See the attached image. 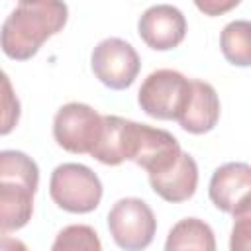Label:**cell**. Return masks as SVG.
<instances>
[{"label":"cell","instance_id":"1","mask_svg":"<svg viewBox=\"0 0 251 251\" xmlns=\"http://www.w3.org/2000/svg\"><path fill=\"white\" fill-rule=\"evenodd\" d=\"M69 6L63 0H18L2 24V51L14 61L31 59L41 45L63 31Z\"/></svg>","mask_w":251,"mask_h":251},{"label":"cell","instance_id":"2","mask_svg":"<svg viewBox=\"0 0 251 251\" xmlns=\"http://www.w3.org/2000/svg\"><path fill=\"white\" fill-rule=\"evenodd\" d=\"M39 184L37 163L24 151L0 153V229H22L33 214V196Z\"/></svg>","mask_w":251,"mask_h":251},{"label":"cell","instance_id":"3","mask_svg":"<svg viewBox=\"0 0 251 251\" xmlns=\"http://www.w3.org/2000/svg\"><path fill=\"white\" fill-rule=\"evenodd\" d=\"M192 94V78L175 69H157L141 82L137 102L155 120H178Z\"/></svg>","mask_w":251,"mask_h":251},{"label":"cell","instance_id":"4","mask_svg":"<svg viewBox=\"0 0 251 251\" xmlns=\"http://www.w3.org/2000/svg\"><path fill=\"white\" fill-rule=\"evenodd\" d=\"M53 202L71 214H88L102 200V182L98 175L80 163H63L53 169L49 178Z\"/></svg>","mask_w":251,"mask_h":251},{"label":"cell","instance_id":"5","mask_svg":"<svg viewBox=\"0 0 251 251\" xmlns=\"http://www.w3.org/2000/svg\"><path fill=\"white\" fill-rule=\"evenodd\" d=\"M104 127V116L82 102L61 106L53 118V137L59 147L69 153H92Z\"/></svg>","mask_w":251,"mask_h":251},{"label":"cell","instance_id":"6","mask_svg":"<svg viewBox=\"0 0 251 251\" xmlns=\"http://www.w3.org/2000/svg\"><path fill=\"white\" fill-rule=\"evenodd\" d=\"M108 229L118 247L126 251L145 249L157 231V220L141 198H122L108 212Z\"/></svg>","mask_w":251,"mask_h":251},{"label":"cell","instance_id":"7","mask_svg":"<svg viewBox=\"0 0 251 251\" xmlns=\"http://www.w3.org/2000/svg\"><path fill=\"white\" fill-rule=\"evenodd\" d=\"M94 76L112 90L129 88L141 69V61L131 43L120 37L102 39L90 55Z\"/></svg>","mask_w":251,"mask_h":251},{"label":"cell","instance_id":"8","mask_svg":"<svg viewBox=\"0 0 251 251\" xmlns=\"http://www.w3.org/2000/svg\"><path fill=\"white\" fill-rule=\"evenodd\" d=\"M182 149L178 139L161 127H151L147 124L133 122L129 161L145 169L147 175L161 173L176 163Z\"/></svg>","mask_w":251,"mask_h":251},{"label":"cell","instance_id":"9","mask_svg":"<svg viewBox=\"0 0 251 251\" xmlns=\"http://www.w3.org/2000/svg\"><path fill=\"white\" fill-rule=\"evenodd\" d=\"M137 33L147 47L169 51L182 43L186 35V18L176 6L157 4L139 16Z\"/></svg>","mask_w":251,"mask_h":251},{"label":"cell","instance_id":"10","mask_svg":"<svg viewBox=\"0 0 251 251\" xmlns=\"http://www.w3.org/2000/svg\"><path fill=\"white\" fill-rule=\"evenodd\" d=\"M149 184L155 194L163 200L178 204L194 196L198 186V165L194 157L186 151L180 153L176 163L161 173L149 175Z\"/></svg>","mask_w":251,"mask_h":251},{"label":"cell","instance_id":"11","mask_svg":"<svg viewBox=\"0 0 251 251\" xmlns=\"http://www.w3.org/2000/svg\"><path fill=\"white\" fill-rule=\"evenodd\" d=\"M247 192H251V165L247 163L235 161L218 167L208 184L212 204L226 214H231Z\"/></svg>","mask_w":251,"mask_h":251},{"label":"cell","instance_id":"12","mask_svg":"<svg viewBox=\"0 0 251 251\" xmlns=\"http://www.w3.org/2000/svg\"><path fill=\"white\" fill-rule=\"evenodd\" d=\"M220 120V98L216 88L210 82L192 78V94L190 100L176 120L180 127L188 133L202 135L216 127Z\"/></svg>","mask_w":251,"mask_h":251},{"label":"cell","instance_id":"13","mask_svg":"<svg viewBox=\"0 0 251 251\" xmlns=\"http://www.w3.org/2000/svg\"><path fill=\"white\" fill-rule=\"evenodd\" d=\"M131 127L133 122L122 116H104L102 135L92 149L90 157L100 161L102 165H122L129 161V143H131Z\"/></svg>","mask_w":251,"mask_h":251},{"label":"cell","instance_id":"14","mask_svg":"<svg viewBox=\"0 0 251 251\" xmlns=\"http://www.w3.org/2000/svg\"><path fill=\"white\" fill-rule=\"evenodd\" d=\"M165 249L167 251H175V249L214 251L216 249L214 231L206 222H202L198 218H184L171 227Z\"/></svg>","mask_w":251,"mask_h":251},{"label":"cell","instance_id":"15","mask_svg":"<svg viewBox=\"0 0 251 251\" xmlns=\"http://www.w3.org/2000/svg\"><path fill=\"white\" fill-rule=\"evenodd\" d=\"M220 49L227 63L235 67H251V22H229L220 33Z\"/></svg>","mask_w":251,"mask_h":251},{"label":"cell","instance_id":"16","mask_svg":"<svg viewBox=\"0 0 251 251\" xmlns=\"http://www.w3.org/2000/svg\"><path fill=\"white\" fill-rule=\"evenodd\" d=\"M53 251H100L102 243L98 233L84 224H73L63 227L57 233V239L51 245Z\"/></svg>","mask_w":251,"mask_h":251},{"label":"cell","instance_id":"17","mask_svg":"<svg viewBox=\"0 0 251 251\" xmlns=\"http://www.w3.org/2000/svg\"><path fill=\"white\" fill-rule=\"evenodd\" d=\"M233 226L229 237L231 251H247L251 249V192H247L231 212Z\"/></svg>","mask_w":251,"mask_h":251},{"label":"cell","instance_id":"18","mask_svg":"<svg viewBox=\"0 0 251 251\" xmlns=\"http://www.w3.org/2000/svg\"><path fill=\"white\" fill-rule=\"evenodd\" d=\"M4 78V114H2V135L10 133L12 127L18 124L20 120V102L12 92L8 75L2 76Z\"/></svg>","mask_w":251,"mask_h":251},{"label":"cell","instance_id":"19","mask_svg":"<svg viewBox=\"0 0 251 251\" xmlns=\"http://www.w3.org/2000/svg\"><path fill=\"white\" fill-rule=\"evenodd\" d=\"M241 0H194V6L204 14V16H222L231 12Z\"/></svg>","mask_w":251,"mask_h":251}]
</instances>
